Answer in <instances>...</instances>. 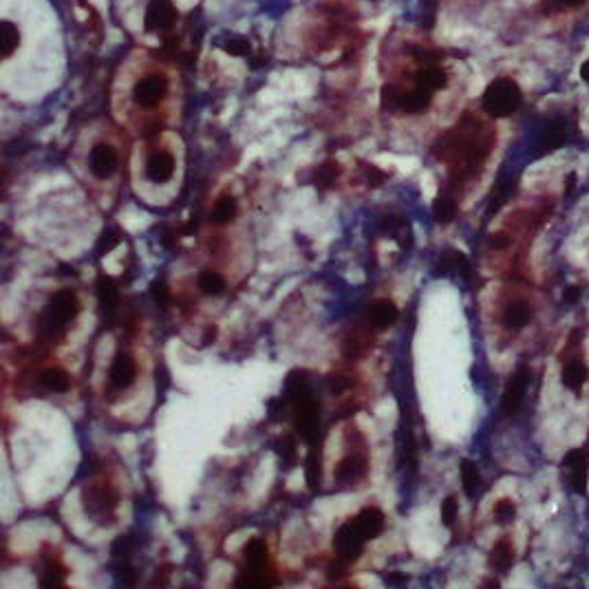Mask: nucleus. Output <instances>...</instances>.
<instances>
[{
  "instance_id": "nucleus-8",
  "label": "nucleus",
  "mask_w": 589,
  "mask_h": 589,
  "mask_svg": "<svg viewBox=\"0 0 589 589\" xmlns=\"http://www.w3.org/2000/svg\"><path fill=\"white\" fill-rule=\"evenodd\" d=\"M117 165H119V157H117V151L110 144L102 141V144H95L93 148H91L88 168H91V173H93V177H98V179L113 177L115 170H117Z\"/></svg>"
},
{
  "instance_id": "nucleus-43",
  "label": "nucleus",
  "mask_w": 589,
  "mask_h": 589,
  "mask_svg": "<svg viewBox=\"0 0 589 589\" xmlns=\"http://www.w3.org/2000/svg\"><path fill=\"white\" fill-rule=\"evenodd\" d=\"M386 179L384 173H380L378 168H369V181H371V186H380V183Z\"/></svg>"
},
{
  "instance_id": "nucleus-21",
  "label": "nucleus",
  "mask_w": 589,
  "mask_h": 589,
  "mask_svg": "<svg viewBox=\"0 0 589 589\" xmlns=\"http://www.w3.org/2000/svg\"><path fill=\"white\" fill-rule=\"evenodd\" d=\"M532 318V309L527 303L517 301V303H510L503 311V322L508 329H523Z\"/></svg>"
},
{
  "instance_id": "nucleus-6",
  "label": "nucleus",
  "mask_w": 589,
  "mask_h": 589,
  "mask_svg": "<svg viewBox=\"0 0 589 589\" xmlns=\"http://www.w3.org/2000/svg\"><path fill=\"white\" fill-rule=\"evenodd\" d=\"M563 470L569 477V486L574 492L585 494L589 482V453L585 448H574L563 457Z\"/></svg>"
},
{
  "instance_id": "nucleus-23",
  "label": "nucleus",
  "mask_w": 589,
  "mask_h": 589,
  "mask_svg": "<svg viewBox=\"0 0 589 589\" xmlns=\"http://www.w3.org/2000/svg\"><path fill=\"white\" fill-rule=\"evenodd\" d=\"M512 563H514V549H512L510 541H506V539L496 541L490 552V567L496 569V572H508Z\"/></svg>"
},
{
  "instance_id": "nucleus-34",
  "label": "nucleus",
  "mask_w": 589,
  "mask_h": 589,
  "mask_svg": "<svg viewBox=\"0 0 589 589\" xmlns=\"http://www.w3.org/2000/svg\"><path fill=\"white\" fill-rule=\"evenodd\" d=\"M459 514V503H457V496H446L444 501H441V523L446 527H450Z\"/></svg>"
},
{
  "instance_id": "nucleus-41",
  "label": "nucleus",
  "mask_w": 589,
  "mask_h": 589,
  "mask_svg": "<svg viewBox=\"0 0 589 589\" xmlns=\"http://www.w3.org/2000/svg\"><path fill=\"white\" fill-rule=\"evenodd\" d=\"M581 298V289L578 287H574V285H569V287H565V291H563V303H576Z\"/></svg>"
},
{
  "instance_id": "nucleus-38",
  "label": "nucleus",
  "mask_w": 589,
  "mask_h": 589,
  "mask_svg": "<svg viewBox=\"0 0 589 589\" xmlns=\"http://www.w3.org/2000/svg\"><path fill=\"white\" fill-rule=\"evenodd\" d=\"M510 192H512V183H503L501 190H499V194L492 197V204H490V208H488V214H492V212L499 210V208L506 204V199L510 197Z\"/></svg>"
},
{
  "instance_id": "nucleus-40",
  "label": "nucleus",
  "mask_w": 589,
  "mask_h": 589,
  "mask_svg": "<svg viewBox=\"0 0 589 589\" xmlns=\"http://www.w3.org/2000/svg\"><path fill=\"white\" fill-rule=\"evenodd\" d=\"M510 245V238L503 234V232H499V234H492V238H490V247H494V250H506Z\"/></svg>"
},
{
  "instance_id": "nucleus-29",
  "label": "nucleus",
  "mask_w": 589,
  "mask_h": 589,
  "mask_svg": "<svg viewBox=\"0 0 589 589\" xmlns=\"http://www.w3.org/2000/svg\"><path fill=\"white\" fill-rule=\"evenodd\" d=\"M340 175V165L336 161H325L322 165L316 168V186L318 188H329L334 186V181Z\"/></svg>"
},
{
  "instance_id": "nucleus-9",
  "label": "nucleus",
  "mask_w": 589,
  "mask_h": 589,
  "mask_svg": "<svg viewBox=\"0 0 589 589\" xmlns=\"http://www.w3.org/2000/svg\"><path fill=\"white\" fill-rule=\"evenodd\" d=\"M527 384H530V369L527 366H521L512 373L510 382L506 384V391H503V413L506 415H514L523 404L525 391H527Z\"/></svg>"
},
{
  "instance_id": "nucleus-3",
  "label": "nucleus",
  "mask_w": 589,
  "mask_h": 589,
  "mask_svg": "<svg viewBox=\"0 0 589 589\" xmlns=\"http://www.w3.org/2000/svg\"><path fill=\"white\" fill-rule=\"evenodd\" d=\"M521 104V88L510 78H499L488 84L482 98V106L490 117H508Z\"/></svg>"
},
{
  "instance_id": "nucleus-20",
  "label": "nucleus",
  "mask_w": 589,
  "mask_h": 589,
  "mask_svg": "<svg viewBox=\"0 0 589 589\" xmlns=\"http://www.w3.org/2000/svg\"><path fill=\"white\" fill-rule=\"evenodd\" d=\"M446 82H448L446 71L439 69V66H435V64H428V66L421 69V71L417 73V80H415L417 86L428 88V91H433V93H435V91H439V88H444Z\"/></svg>"
},
{
  "instance_id": "nucleus-36",
  "label": "nucleus",
  "mask_w": 589,
  "mask_h": 589,
  "mask_svg": "<svg viewBox=\"0 0 589 589\" xmlns=\"http://www.w3.org/2000/svg\"><path fill=\"white\" fill-rule=\"evenodd\" d=\"M119 245V234L115 230H104L98 243V256H104L108 252H113Z\"/></svg>"
},
{
  "instance_id": "nucleus-44",
  "label": "nucleus",
  "mask_w": 589,
  "mask_h": 589,
  "mask_svg": "<svg viewBox=\"0 0 589 589\" xmlns=\"http://www.w3.org/2000/svg\"><path fill=\"white\" fill-rule=\"evenodd\" d=\"M574 188H576V175L569 173V175L565 177V194L574 192Z\"/></svg>"
},
{
  "instance_id": "nucleus-35",
  "label": "nucleus",
  "mask_w": 589,
  "mask_h": 589,
  "mask_svg": "<svg viewBox=\"0 0 589 589\" xmlns=\"http://www.w3.org/2000/svg\"><path fill=\"white\" fill-rule=\"evenodd\" d=\"M279 455L283 459V464L287 468H291V464L296 462V441H293L289 435H285L281 441H279Z\"/></svg>"
},
{
  "instance_id": "nucleus-33",
  "label": "nucleus",
  "mask_w": 589,
  "mask_h": 589,
  "mask_svg": "<svg viewBox=\"0 0 589 589\" xmlns=\"http://www.w3.org/2000/svg\"><path fill=\"white\" fill-rule=\"evenodd\" d=\"M62 583H64V567L58 565V563H47L42 578H40V585L51 587V585H62Z\"/></svg>"
},
{
  "instance_id": "nucleus-39",
  "label": "nucleus",
  "mask_w": 589,
  "mask_h": 589,
  "mask_svg": "<svg viewBox=\"0 0 589 589\" xmlns=\"http://www.w3.org/2000/svg\"><path fill=\"white\" fill-rule=\"evenodd\" d=\"M153 296L159 305H168L170 298H173V293H170V289L165 283H153Z\"/></svg>"
},
{
  "instance_id": "nucleus-46",
  "label": "nucleus",
  "mask_w": 589,
  "mask_h": 589,
  "mask_svg": "<svg viewBox=\"0 0 589 589\" xmlns=\"http://www.w3.org/2000/svg\"><path fill=\"white\" fill-rule=\"evenodd\" d=\"M581 78H583V82L589 84V60L583 62V66H581Z\"/></svg>"
},
{
  "instance_id": "nucleus-42",
  "label": "nucleus",
  "mask_w": 589,
  "mask_h": 589,
  "mask_svg": "<svg viewBox=\"0 0 589 589\" xmlns=\"http://www.w3.org/2000/svg\"><path fill=\"white\" fill-rule=\"evenodd\" d=\"M547 3H552V9H567L583 5V0H547Z\"/></svg>"
},
{
  "instance_id": "nucleus-4",
  "label": "nucleus",
  "mask_w": 589,
  "mask_h": 589,
  "mask_svg": "<svg viewBox=\"0 0 589 589\" xmlns=\"http://www.w3.org/2000/svg\"><path fill=\"white\" fill-rule=\"evenodd\" d=\"M364 543H366V539L362 537V532L358 530L354 519L342 523L334 535V549H336L338 561L344 565L358 561L360 554L364 552Z\"/></svg>"
},
{
  "instance_id": "nucleus-26",
  "label": "nucleus",
  "mask_w": 589,
  "mask_h": 589,
  "mask_svg": "<svg viewBox=\"0 0 589 589\" xmlns=\"http://www.w3.org/2000/svg\"><path fill=\"white\" fill-rule=\"evenodd\" d=\"M236 212H238V206H236V199L234 197H221L216 204H214V208H212V223H216V226H226V223H230V221L236 216Z\"/></svg>"
},
{
  "instance_id": "nucleus-27",
  "label": "nucleus",
  "mask_w": 589,
  "mask_h": 589,
  "mask_svg": "<svg viewBox=\"0 0 589 589\" xmlns=\"http://www.w3.org/2000/svg\"><path fill=\"white\" fill-rule=\"evenodd\" d=\"M199 289L206 293V296H221L226 291V279L218 272L206 269L199 274Z\"/></svg>"
},
{
  "instance_id": "nucleus-14",
  "label": "nucleus",
  "mask_w": 589,
  "mask_h": 589,
  "mask_svg": "<svg viewBox=\"0 0 589 589\" xmlns=\"http://www.w3.org/2000/svg\"><path fill=\"white\" fill-rule=\"evenodd\" d=\"M354 523L358 525V530L362 532V537L366 541H371V539H378L382 535V530L386 525L384 521V514L382 510L378 508H364L358 512V517L354 519Z\"/></svg>"
},
{
  "instance_id": "nucleus-2",
  "label": "nucleus",
  "mask_w": 589,
  "mask_h": 589,
  "mask_svg": "<svg viewBox=\"0 0 589 589\" xmlns=\"http://www.w3.org/2000/svg\"><path fill=\"white\" fill-rule=\"evenodd\" d=\"M82 503L91 519L100 525H113L119 494L110 484H88L82 490Z\"/></svg>"
},
{
  "instance_id": "nucleus-17",
  "label": "nucleus",
  "mask_w": 589,
  "mask_h": 589,
  "mask_svg": "<svg viewBox=\"0 0 589 589\" xmlns=\"http://www.w3.org/2000/svg\"><path fill=\"white\" fill-rule=\"evenodd\" d=\"M366 472V459L362 455H346L336 466V479L340 484H356Z\"/></svg>"
},
{
  "instance_id": "nucleus-7",
  "label": "nucleus",
  "mask_w": 589,
  "mask_h": 589,
  "mask_svg": "<svg viewBox=\"0 0 589 589\" xmlns=\"http://www.w3.org/2000/svg\"><path fill=\"white\" fill-rule=\"evenodd\" d=\"M177 7L170 3V0H153V3L146 7L144 13V27L146 31L153 33H163L170 31L177 23Z\"/></svg>"
},
{
  "instance_id": "nucleus-28",
  "label": "nucleus",
  "mask_w": 589,
  "mask_h": 589,
  "mask_svg": "<svg viewBox=\"0 0 589 589\" xmlns=\"http://www.w3.org/2000/svg\"><path fill=\"white\" fill-rule=\"evenodd\" d=\"M435 218L439 221V223H450V221L455 218L457 214V201L450 192H441L435 201Z\"/></svg>"
},
{
  "instance_id": "nucleus-19",
  "label": "nucleus",
  "mask_w": 589,
  "mask_h": 589,
  "mask_svg": "<svg viewBox=\"0 0 589 589\" xmlns=\"http://www.w3.org/2000/svg\"><path fill=\"white\" fill-rule=\"evenodd\" d=\"M23 38H21V29L18 25H13L11 21H3L0 23V53H3V60H9L11 55L21 47Z\"/></svg>"
},
{
  "instance_id": "nucleus-30",
  "label": "nucleus",
  "mask_w": 589,
  "mask_h": 589,
  "mask_svg": "<svg viewBox=\"0 0 589 589\" xmlns=\"http://www.w3.org/2000/svg\"><path fill=\"white\" fill-rule=\"evenodd\" d=\"M305 474H307L309 488H316V484L320 482V450H316L314 444H311V450H309V457H307Z\"/></svg>"
},
{
  "instance_id": "nucleus-12",
  "label": "nucleus",
  "mask_w": 589,
  "mask_h": 589,
  "mask_svg": "<svg viewBox=\"0 0 589 589\" xmlns=\"http://www.w3.org/2000/svg\"><path fill=\"white\" fill-rule=\"evenodd\" d=\"M175 175V157L168 151H155L146 161V177L153 183H165Z\"/></svg>"
},
{
  "instance_id": "nucleus-31",
  "label": "nucleus",
  "mask_w": 589,
  "mask_h": 589,
  "mask_svg": "<svg viewBox=\"0 0 589 589\" xmlns=\"http://www.w3.org/2000/svg\"><path fill=\"white\" fill-rule=\"evenodd\" d=\"M492 517L499 525H508V523H512L514 517H517V506H514L510 499L496 501L494 508H492Z\"/></svg>"
},
{
  "instance_id": "nucleus-5",
  "label": "nucleus",
  "mask_w": 589,
  "mask_h": 589,
  "mask_svg": "<svg viewBox=\"0 0 589 589\" xmlns=\"http://www.w3.org/2000/svg\"><path fill=\"white\" fill-rule=\"evenodd\" d=\"M168 95V78L163 73H151L133 86V102L139 108H155Z\"/></svg>"
},
{
  "instance_id": "nucleus-15",
  "label": "nucleus",
  "mask_w": 589,
  "mask_h": 589,
  "mask_svg": "<svg viewBox=\"0 0 589 589\" xmlns=\"http://www.w3.org/2000/svg\"><path fill=\"white\" fill-rule=\"evenodd\" d=\"M397 318H400V309H397L395 303L389 301V298L375 301V303L369 307V314H366V320H369V325H373L375 329L391 327Z\"/></svg>"
},
{
  "instance_id": "nucleus-37",
  "label": "nucleus",
  "mask_w": 589,
  "mask_h": 589,
  "mask_svg": "<svg viewBox=\"0 0 589 589\" xmlns=\"http://www.w3.org/2000/svg\"><path fill=\"white\" fill-rule=\"evenodd\" d=\"M236 585L238 587H272L276 585V581L272 578H265V576H241V578H236Z\"/></svg>"
},
{
  "instance_id": "nucleus-25",
  "label": "nucleus",
  "mask_w": 589,
  "mask_h": 589,
  "mask_svg": "<svg viewBox=\"0 0 589 589\" xmlns=\"http://www.w3.org/2000/svg\"><path fill=\"white\" fill-rule=\"evenodd\" d=\"M40 384L45 386L47 391L53 393H66L71 389V378L66 371L62 369H47L40 373Z\"/></svg>"
},
{
  "instance_id": "nucleus-45",
  "label": "nucleus",
  "mask_w": 589,
  "mask_h": 589,
  "mask_svg": "<svg viewBox=\"0 0 589 589\" xmlns=\"http://www.w3.org/2000/svg\"><path fill=\"white\" fill-rule=\"evenodd\" d=\"M346 386H349V382H346V380H342L340 375L331 380V389H334L336 393H338V391H342V389H346Z\"/></svg>"
},
{
  "instance_id": "nucleus-13",
  "label": "nucleus",
  "mask_w": 589,
  "mask_h": 589,
  "mask_svg": "<svg viewBox=\"0 0 589 589\" xmlns=\"http://www.w3.org/2000/svg\"><path fill=\"white\" fill-rule=\"evenodd\" d=\"M98 301H100V311L108 318L113 320V316L117 314L119 309V289L115 285L113 279H108V276H102L98 281Z\"/></svg>"
},
{
  "instance_id": "nucleus-11",
  "label": "nucleus",
  "mask_w": 589,
  "mask_h": 589,
  "mask_svg": "<svg viewBox=\"0 0 589 589\" xmlns=\"http://www.w3.org/2000/svg\"><path fill=\"white\" fill-rule=\"evenodd\" d=\"M470 263L468 259L462 254V252H457V250H446V252H441L439 256V261L435 265V274L437 276H462L464 281H470Z\"/></svg>"
},
{
  "instance_id": "nucleus-22",
  "label": "nucleus",
  "mask_w": 589,
  "mask_h": 589,
  "mask_svg": "<svg viewBox=\"0 0 589 589\" xmlns=\"http://www.w3.org/2000/svg\"><path fill=\"white\" fill-rule=\"evenodd\" d=\"M459 474H462L464 492L472 499V496H477V492H479V488H482V472H479V468H477V464L470 462V459H462V464H459Z\"/></svg>"
},
{
  "instance_id": "nucleus-10",
  "label": "nucleus",
  "mask_w": 589,
  "mask_h": 589,
  "mask_svg": "<svg viewBox=\"0 0 589 589\" xmlns=\"http://www.w3.org/2000/svg\"><path fill=\"white\" fill-rule=\"evenodd\" d=\"M135 378H137V362L133 360V356L117 354L108 371V386L113 391H126L133 386Z\"/></svg>"
},
{
  "instance_id": "nucleus-18",
  "label": "nucleus",
  "mask_w": 589,
  "mask_h": 589,
  "mask_svg": "<svg viewBox=\"0 0 589 589\" xmlns=\"http://www.w3.org/2000/svg\"><path fill=\"white\" fill-rule=\"evenodd\" d=\"M587 378H589V369H587V364L581 362V360H569L563 366L561 380H563V386L569 391H581L583 384L587 382Z\"/></svg>"
},
{
  "instance_id": "nucleus-16",
  "label": "nucleus",
  "mask_w": 589,
  "mask_h": 589,
  "mask_svg": "<svg viewBox=\"0 0 589 589\" xmlns=\"http://www.w3.org/2000/svg\"><path fill=\"white\" fill-rule=\"evenodd\" d=\"M565 144V124L563 122H552L547 124V128L541 133L539 141H537V151L535 157H543L559 151L561 146Z\"/></svg>"
},
{
  "instance_id": "nucleus-24",
  "label": "nucleus",
  "mask_w": 589,
  "mask_h": 589,
  "mask_svg": "<svg viewBox=\"0 0 589 589\" xmlns=\"http://www.w3.org/2000/svg\"><path fill=\"white\" fill-rule=\"evenodd\" d=\"M243 559L254 569V572H261V569L267 565V545L261 539L247 541L245 547H243Z\"/></svg>"
},
{
  "instance_id": "nucleus-1",
  "label": "nucleus",
  "mask_w": 589,
  "mask_h": 589,
  "mask_svg": "<svg viewBox=\"0 0 589 589\" xmlns=\"http://www.w3.org/2000/svg\"><path fill=\"white\" fill-rule=\"evenodd\" d=\"M80 309H82V305H80V298L76 296V293L69 291V289L58 291L49 301L47 311H45V316H42V334L49 340L62 338L66 327L78 318Z\"/></svg>"
},
{
  "instance_id": "nucleus-32",
  "label": "nucleus",
  "mask_w": 589,
  "mask_h": 589,
  "mask_svg": "<svg viewBox=\"0 0 589 589\" xmlns=\"http://www.w3.org/2000/svg\"><path fill=\"white\" fill-rule=\"evenodd\" d=\"M221 49H223L228 55H234V58H245V55H250L252 47L245 38H241V35H232V38H228L223 45H221Z\"/></svg>"
}]
</instances>
